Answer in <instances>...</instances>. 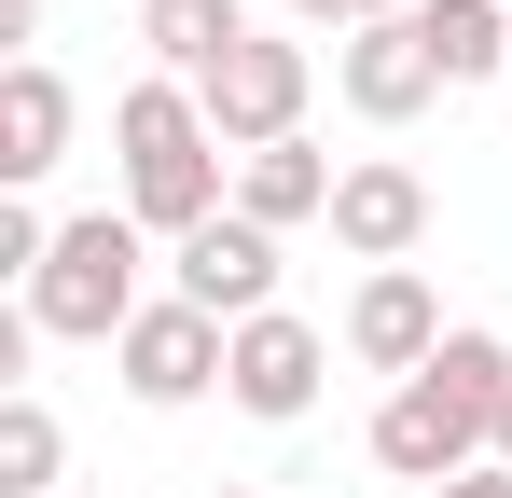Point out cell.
<instances>
[{
	"mask_svg": "<svg viewBox=\"0 0 512 498\" xmlns=\"http://www.w3.org/2000/svg\"><path fill=\"white\" fill-rule=\"evenodd\" d=\"M111 153H125V222L139 236H208L222 222V139H208V97L194 83H125L111 97Z\"/></svg>",
	"mask_w": 512,
	"mask_h": 498,
	"instance_id": "obj_1",
	"label": "cell"
},
{
	"mask_svg": "<svg viewBox=\"0 0 512 498\" xmlns=\"http://www.w3.org/2000/svg\"><path fill=\"white\" fill-rule=\"evenodd\" d=\"M139 263H153V236H139L125 208H84V222H56L42 277H28V332H70V346H125V319L153 305V291H139Z\"/></svg>",
	"mask_w": 512,
	"mask_h": 498,
	"instance_id": "obj_2",
	"label": "cell"
},
{
	"mask_svg": "<svg viewBox=\"0 0 512 498\" xmlns=\"http://www.w3.org/2000/svg\"><path fill=\"white\" fill-rule=\"evenodd\" d=\"M194 97H208V139H222V153H277V139H305L319 56H305V42H277V28H250V42L222 56V83H194Z\"/></svg>",
	"mask_w": 512,
	"mask_h": 498,
	"instance_id": "obj_3",
	"label": "cell"
},
{
	"mask_svg": "<svg viewBox=\"0 0 512 498\" xmlns=\"http://www.w3.org/2000/svg\"><path fill=\"white\" fill-rule=\"evenodd\" d=\"M222 360H236V332L208 319V305H180V291H153V305L125 319V346H111V374H125V388H139L153 415L208 402V388H222Z\"/></svg>",
	"mask_w": 512,
	"mask_h": 498,
	"instance_id": "obj_4",
	"label": "cell"
},
{
	"mask_svg": "<svg viewBox=\"0 0 512 498\" xmlns=\"http://www.w3.org/2000/svg\"><path fill=\"white\" fill-rule=\"evenodd\" d=\"M319 374H333V332L319 319H236V360H222V402L236 415H263V429H291V415L319 402Z\"/></svg>",
	"mask_w": 512,
	"mask_h": 498,
	"instance_id": "obj_5",
	"label": "cell"
},
{
	"mask_svg": "<svg viewBox=\"0 0 512 498\" xmlns=\"http://www.w3.org/2000/svg\"><path fill=\"white\" fill-rule=\"evenodd\" d=\"M167 291H180V305H208L222 332H236V319H277V236L222 208L208 236H180V249H167Z\"/></svg>",
	"mask_w": 512,
	"mask_h": 498,
	"instance_id": "obj_6",
	"label": "cell"
},
{
	"mask_svg": "<svg viewBox=\"0 0 512 498\" xmlns=\"http://www.w3.org/2000/svg\"><path fill=\"white\" fill-rule=\"evenodd\" d=\"M374 471H402V485H457V471H485V415L443 402V388H388L374 402Z\"/></svg>",
	"mask_w": 512,
	"mask_h": 498,
	"instance_id": "obj_7",
	"label": "cell"
},
{
	"mask_svg": "<svg viewBox=\"0 0 512 498\" xmlns=\"http://www.w3.org/2000/svg\"><path fill=\"white\" fill-rule=\"evenodd\" d=\"M333 83H346V111H360V125H416L429 97H443V56H429L416 14H374V28H346Z\"/></svg>",
	"mask_w": 512,
	"mask_h": 498,
	"instance_id": "obj_8",
	"label": "cell"
},
{
	"mask_svg": "<svg viewBox=\"0 0 512 498\" xmlns=\"http://www.w3.org/2000/svg\"><path fill=\"white\" fill-rule=\"evenodd\" d=\"M346 360H374V374H402V388L443 360V305H429V277H416V263L360 277V305H346Z\"/></svg>",
	"mask_w": 512,
	"mask_h": 498,
	"instance_id": "obj_9",
	"label": "cell"
},
{
	"mask_svg": "<svg viewBox=\"0 0 512 498\" xmlns=\"http://www.w3.org/2000/svg\"><path fill=\"white\" fill-rule=\"evenodd\" d=\"M416 236H429V180L416 166H346L333 180V249H360V263H374V277H388V263H416Z\"/></svg>",
	"mask_w": 512,
	"mask_h": 498,
	"instance_id": "obj_10",
	"label": "cell"
},
{
	"mask_svg": "<svg viewBox=\"0 0 512 498\" xmlns=\"http://www.w3.org/2000/svg\"><path fill=\"white\" fill-rule=\"evenodd\" d=\"M56 153H70V83L42 56H14L0 70V180L28 194V180H56Z\"/></svg>",
	"mask_w": 512,
	"mask_h": 498,
	"instance_id": "obj_11",
	"label": "cell"
},
{
	"mask_svg": "<svg viewBox=\"0 0 512 498\" xmlns=\"http://www.w3.org/2000/svg\"><path fill=\"white\" fill-rule=\"evenodd\" d=\"M139 42L167 83H222V56L250 42V0H139Z\"/></svg>",
	"mask_w": 512,
	"mask_h": 498,
	"instance_id": "obj_12",
	"label": "cell"
},
{
	"mask_svg": "<svg viewBox=\"0 0 512 498\" xmlns=\"http://www.w3.org/2000/svg\"><path fill=\"white\" fill-rule=\"evenodd\" d=\"M333 180H346V166H319L305 139H277V153H236V222H263V236H291V222H333Z\"/></svg>",
	"mask_w": 512,
	"mask_h": 498,
	"instance_id": "obj_13",
	"label": "cell"
},
{
	"mask_svg": "<svg viewBox=\"0 0 512 498\" xmlns=\"http://www.w3.org/2000/svg\"><path fill=\"white\" fill-rule=\"evenodd\" d=\"M56 471H70V429H56V402H42V388H0V498H70Z\"/></svg>",
	"mask_w": 512,
	"mask_h": 498,
	"instance_id": "obj_14",
	"label": "cell"
},
{
	"mask_svg": "<svg viewBox=\"0 0 512 498\" xmlns=\"http://www.w3.org/2000/svg\"><path fill=\"white\" fill-rule=\"evenodd\" d=\"M429 56H443V83H499L512 70V0H416Z\"/></svg>",
	"mask_w": 512,
	"mask_h": 498,
	"instance_id": "obj_15",
	"label": "cell"
},
{
	"mask_svg": "<svg viewBox=\"0 0 512 498\" xmlns=\"http://www.w3.org/2000/svg\"><path fill=\"white\" fill-rule=\"evenodd\" d=\"M429 388H443V402H471V415H485V443H499V402H512V346H499V332H443Z\"/></svg>",
	"mask_w": 512,
	"mask_h": 498,
	"instance_id": "obj_16",
	"label": "cell"
},
{
	"mask_svg": "<svg viewBox=\"0 0 512 498\" xmlns=\"http://www.w3.org/2000/svg\"><path fill=\"white\" fill-rule=\"evenodd\" d=\"M443 498H512V471H499V457H485V471H457V485H443Z\"/></svg>",
	"mask_w": 512,
	"mask_h": 498,
	"instance_id": "obj_17",
	"label": "cell"
},
{
	"mask_svg": "<svg viewBox=\"0 0 512 498\" xmlns=\"http://www.w3.org/2000/svg\"><path fill=\"white\" fill-rule=\"evenodd\" d=\"M0 42H42V0H0Z\"/></svg>",
	"mask_w": 512,
	"mask_h": 498,
	"instance_id": "obj_18",
	"label": "cell"
},
{
	"mask_svg": "<svg viewBox=\"0 0 512 498\" xmlns=\"http://www.w3.org/2000/svg\"><path fill=\"white\" fill-rule=\"evenodd\" d=\"M291 14H305V28H360V0H291Z\"/></svg>",
	"mask_w": 512,
	"mask_h": 498,
	"instance_id": "obj_19",
	"label": "cell"
},
{
	"mask_svg": "<svg viewBox=\"0 0 512 498\" xmlns=\"http://www.w3.org/2000/svg\"><path fill=\"white\" fill-rule=\"evenodd\" d=\"M485 457H499V471H512V402H499V443H485Z\"/></svg>",
	"mask_w": 512,
	"mask_h": 498,
	"instance_id": "obj_20",
	"label": "cell"
},
{
	"mask_svg": "<svg viewBox=\"0 0 512 498\" xmlns=\"http://www.w3.org/2000/svg\"><path fill=\"white\" fill-rule=\"evenodd\" d=\"M374 14H416V0H360V28H374Z\"/></svg>",
	"mask_w": 512,
	"mask_h": 498,
	"instance_id": "obj_21",
	"label": "cell"
},
{
	"mask_svg": "<svg viewBox=\"0 0 512 498\" xmlns=\"http://www.w3.org/2000/svg\"><path fill=\"white\" fill-rule=\"evenodd\" d=\"M208 498H263V485H208Z\"/></svg>",
	"mask_w": 512,
	"mask_h": 498,
	"instance_id": "obj_22",
	"label": "cell"
},
{
	"mask_svg": "<svg viewBox=\"0 0 512 498\" xmlns=\"http://www.w3.org/2000/svg\"><path fill=\"white\" fill-rule=\"evenodd\" d=\"M70 498H111V485H70Z\"/></svg>",
	"mask_w": 512,
	"mask_h": 498,
	"instance_id": "obj_23",
	"label": "cell"
}]
</instances>
